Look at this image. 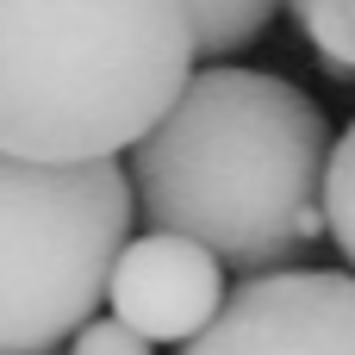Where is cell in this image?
Wrapping results in <instances>:
<instances>
[{"mask_svg":"<svg viewBox=\"0 0 355 355\" xmlns=\"http://www.w3.org/2000/svg\"><path fill=\"white\" fill-rule=\"evenodd\" d=\"M331 125L281 75L193 69L131 144V206L150 231L200 237L225 268H293L324 237Z\"/></svg>","mask_w":355,"mask_h":355,"instance_id":"cell-1","label":"cell"},{"mask_svg":"<svg viewBox=\"0 0 355 355\" xmlns=\"http://www.w3.org/2000/svg\"><path fill=\"white\" fill-rule=\"evenodd\" d=\"M193 62L181 0H0V150L119 156L175 106Z\"/></svg>","mask_w":355,"mask_h":355,"instance_id":"cell-2","label":"cell"},{"mask_svg":"<svg viewBox=\"0 0 355 355\" xmlns=\"http://www.w3.org/2000/svg\"><path fill=\"white\" fill-rule=\"evenodd\" d=\"M131 218L119 156L31 162L0 150V355H56L100 312Z\"/></svg>","mask_w":355,"mask_h":355,"instance_id":"cell-3","label":"cell"},{"mask_svg":"<svg viewBox=\"0 0 355 355\" xmlns=\"http://www.w3.org/2000/svg\"><path fill=\"white\" fill-rule=\"evenodd\" d=\"M181 355H355V275L262 268Z\"/></svg>","mask_w":355,"mask_h":355,"instance_id":"cell-4","label":"cell"},{"mask_svg":"<svg viewBox=\"0 0 355 355\" xmlns=\"http://www.w3.org/2000/svg\"><path fill=\"white\" fill-rule=\"evenodd\" d=\"M225 262L181 231L125 237L106 275V306L150 343H193L225 306Z\"/></svg>","mask_w":355,"mask_h":355,"instance_id":"cell-5","label":"cell"},{"mask_svg":"<svg viewBox=\"0 0 355 355\" xmlns=\"http://www.w3.org/2000/svg\"><path fill=\"white\" fill-rule=\"evenodd\" d=\"M181 6H187V25H193L200 62H225L268 31L281 0H181Z\"/></svg>","mask_w":355,"mask_h":355,"instance_id":"cell-6","label":"cell"},{"mask_svg":"<svg viewBox=\"0 0 355 355\" xmlns=\"http://www.w3.org/2000/svg\"><path fill=\"white\" fill-rule=\"evenodd\" d=\"M300 19V37L318 50V62L331 75L355 81V19L343 12V0H287Z\"/></svg>","mask_w":355,"mask_h":355,"instance_id":"cell-7","label":"cell"},{"mask_svg":"<svg viewBox=\"0 0 355 355\" xmlns=\"http://www.w3.org/2000/svg\"><path fill=\"white\" fill-rule=\"evenodd\" d=\"M324 237L355 268V119H349V131L331 144V156H324Z\"/></svg>","mask_w":355,"mask_h":355,"instance_id":"cell-8","label":"cell"},{"mask_svg":"<svg viewBox=\"0 0 355 355\" xmlns=\"http://www.w3.org/2000/svg\"><path fill=\"white\" fill-rule=\"evenodd\" d=\"M69 355H156V343L137 337L125 318H81L69 337Z\"/></svg>","mask_w":355,"mask_h":355,"instance_id":"cell-9","label":"cell"},{"mask_svg":"<svg viewBox=\"0 0 355 355\" xmlns=\"http://www.w3.org/2000/svg\"><path fill=\"white\" fill-rule=\"evenodd\" d=\"M343 12H349V19H355V0H343Z\"/></svg>","mask_w":355,"mask_h":355,"instance_id":"cell-10","label":"cell"}]
</instances>
